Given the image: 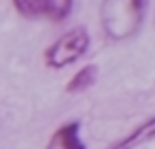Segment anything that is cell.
<instances>
[{
    "instance_id": "4",
    "label": "cell",
    "mask_w": 155,
    "mask_h": 149,
    "mask_svg": "<svg viewBox=\"0 0 155 149\" xmlns=\"http://www.w3.org/2000/svg\"><path fill=\"white\" fill-rule=\"evenodd\" d=\"M149 140H155V116H151V119H147L144 123H140L133 132H129L125 138L116 140L107 149H136V147L149 143Z\"/></svg>"
},
{
    "instance_id": "3",
    "label": "cell",
    "mask_w": 155,
    "mask_h": 149,
    "mask_svg": "<svg viewBox=\"0 0 155 149\" xmlns=\"http://www.w3.org/2000/svg\"><path fill=\"white\" fill-rule=\"evenodd\" d=\"M13 7L20 16H24L28 20L64 22L72 13L74 0H13Z\"/></svg>"
},
{
    "instance_id": "5",
    "label": "cell",
    "mask_w": 155,
    "mask_h": 149,
    "mask_svg": "<svg viewBox=\"0 0 155 149\" xmlns=\"http://www.w3.org/2000/svg\"><path fill=\"white\" fill-rule=\"evenodd\" d=\"M79 130H81L79 121H70L66 125H61L55 132L53 145H57L59 149H85L83 140H81V136H79Z\"/></svg>"
},
{
    "instance_id": "1",
    "label": "cell",
    "mask_w": 155,
    "mask_h": 149,
    "mask_svg": "<svg viewBox=\"0 0 155 149\" xmlns=\"http://www.w3.org/2000/svg\"><path fill=\"white\" fill-rule=\"evenodd\" d=\"M149 0H103L101 26L114 42L129 40L144 24Z\"/></svg>"
},
{
    "instance_id": "2",
    "label": "cell",
    "mask_w": 155,
    "mask_h": 149,
    "mask_svg": "<svg viewBox=\"0 0 155 149\" xmlns=\"http://www.w3.org/2000/svg\"><path fill=\"white\" fill-rule=\"evenodd\" d=\"M90 48V33L85 26H74L66 31L61 37H57L53 44L44 50V61L48 68H64L68 64H74L81 59Z\"/></svg>"
},
{
    "instance_id": "6",
    "label": "cell",
    "mask_w": 155,
    "mask_h": 149,
    "mask_svg": "<svg viewBox=\"0 0 155 149\" xmlns=\"http://www.w3.org/2000/svg\"><path fill=\"white\" fill-rule=\"evenodd\" d=\"M96 77H98V68L94 66V64H87V66H83V68H81V70L74 74V77L68 81L66 92H70V94L83 92V90H87V88L94 86Z\"/></svg>"
}]
</instances>
